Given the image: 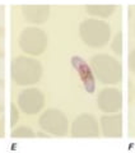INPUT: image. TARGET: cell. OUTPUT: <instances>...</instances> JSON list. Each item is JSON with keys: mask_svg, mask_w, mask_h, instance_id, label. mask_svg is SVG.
Segmentation results:
<instances>
[{"mask_svg": "<svg viewBox=\"0 0 135 153\" xmlns=\"http://www.w3.org/2000/svg\"><path fill=\"white\" fill-rule=\"evenodd\" d=\"M10 75L13 82L18 85H32L41 79L42 66L36 59L18 56L12 60Z\"/></svg>", "mask_w": 135, "mask_h": 153, "instance_id": "1", "label": "cell"}, {"mask_svg": "<svg viewBox=\"0 0 135 153\" xmlns=\"http://www.w3.org/2000/svg\"><path fill=\"white\" fill-rule=\"evenodd\" d=\"M79 36L84 45L93 49H101L110 41L111 27L99 18L84 19L79 25Z\"/></svg>", "mask_w": 135, "mask_h": 153, "instance_id": "2", "label": "cell"}, {"mask_svg": "<svg viewBox=\"0 0 135 153\" xmlns=\"http://www.w3.org/2000/svg\"><path fill=\"white\" fill-rule=\"evenodd\" d=\"M90 68L102 84H119L122 80L121 64L107 54H97L90 59Z\"/></svg>", "mask_w": 135, "mask_h": 153, "instance_id": "3", "label": "cell"}, {"mask_svg": "<svg viewBox=\"0 0 135 153\" xmlns=\"http://www.w3.org/2000/svg\"><path fill=\"white\" fill-rule=\"evenodd\" d=\"M18 44L23 52L32 56H37L46 50L47 36L41 28L27 27L19 35Z\"/></svg>", "mask_w": 135, "mask_h": 153, "instance_id": "4", "label": "cell"}, {"mask_svg": "<svg viewBox=\"0 0 135 153\" xmlns=\"http://www.w3.org/2000/svg\"><path fill=\"white\" fill-rule=\"evenodd\" d=\"M38 124L43 131L54 137H65L69 129V123L64 112L56 108H49L42 112L38 119Z\"/></svg>", "mask_w": 135, "mask_h": 153, "instance_id": "5", "label": "cell"}, {"mask_svg": "<svg viewBox=\"0 0 135 153\" xmlns=\"http://www.w3.org/2000/svg\"><path fill=\"white\" fill-rule=\"evenodd\" d=\"M17 103L23 114L35 115L42 110L43 105H45V97L40 89L27 88L21 91V93L18 94Z\"/></svg>", "mask_w": 135, "mask_h": 153, "instance_id": "6", "label": "cell"}, {"mask_svg": "<svg viewBox=\"0 0 135 153\" xmlns=\"http://www.w3.org/2000/svg\"><path fill=\"white\" fill-rule=\"evenodd\" d=\"M73 138H97L99 137V128L96 117L92 115L83 114L74 119L71 124Z\"/></svg>", "mask_w": 135, "mask_h": 153, "instance_id": "7", "label": "cell"}, {"mask_svg": "<svg viewBox=\"0 0 135 153\" xmlns=\"http://www.w3.org/2000/svg\"><path fill=\"white\" fill-rule=\"evenodd\" d=\"M97 106L102 112L115 114L120 112L122 108V93L121 91L113 87L105 88L97 96Z\"/></svg>", "mask_w": 135, "mask_h": 153, "instance_id": "8", "label": "cell"}, {"mask_svg": "<svg viewBox=\"0 0 135 153\" xmlns=\"http://www.w3.org/2000/svg\"><path fill=\"white\" fill-rule=\"evenodd\" d=\"M102 134L106 138H121L122 137V115L121 114H106L99 119Z\"/></svg>", "mask_w": 135, "mask_h": 153, "instance_id": "9", "label": "cell"}, {"mask_svg": "<svg viewBox=\"0 0 135 153\" xmlns=\"http://www.w3.org/2000/svg\"><path fill=\"white\" fill-rule=\"evenodd\" d=\"M71 65L74 66V69L78 71L82 82H83L84 89L88 93H93L96 89V79L93 76V70L92 68L87 64L84 59H82L80 56H73L71 57Z\"/></svg>", "mask_w": 135, "mask_h": 153, "instance_id": "10", "label": "cell"}, {"mask_svg": "<svg viewBox=\"0 0 135 153\" xmlns=\"http://www.w3.org/2000/svg\"><path fill=\"white\" fill-rule=\"evenodd\" d=\"M21 9L26 22L32 25H42L50 17L49 5H22Z\"/></svg>", "mask_w": 135, "mask_h": 153, "instance_id": "11", "label": "cell"}, {"mask_svg": "<svg viewBox=\"0 0 135 153\" xmlns=\"http://www.w3.org/2000/svg\"><path fill=\"white\" fill-rule=\"evenodd\" d=\"M84 9L94 18H108L116 10V5H85Z\"/></svg>", "mask_w": 135, "mask_h": 153, "instance_id": "12", "label": "cell"}, {"mask_svg": "<svg viewBox=\"0 0 135 153\" xmlns=\"http://www.w3.org/2000/svg\"><path fill=\"white\" fill-rule=\"evenodd\" d=\"M10 135H12V138H33L36 134L30 126L22 125V126H17V128L14 126Z\"/></svg>", "mask_w": 135, "mask_h": 153, "instance_id": "13", "label": "cell"}, {"mask_svg": "<svg viewBox=\"0 0 135 153\" xmlns=\"http://www.w3.org/2000/svg\"><path fill=\"white\" fill-rule=\"evenodd\" d=\"M111 49H112V51L116 55H119V56L122 55L124 46H122V33L121 32H119L117 35L113 37V41H112V44H111Z\"/></svg>", "mask_w": 135, "mask_h": 153, "instance_id": "14", "label": "cell"}, {"mask_svg": "<svg viewBox=\"0 0 135 153\" xmlns=\"http://www.w3.org/2000/svg\"><path fill=\"white\" fill-rule=\"evenodd\" d=\"M18 119H19V112L17 110V106L14 103L10 105V125L12 128L16 126V124L18 123Z\"/></svg>", "mask_w": 135, "mask_h": 153, "instance_id": "15", "label": "cell"}, {"mask_svg": "<svg viewBox=\"0 0 135 153\" xmlns=\"http://www.w3.org/2000/svg\"><path fill=\"white\" fill-rule=\"evenodd\" d=\"M4 105H5V83L0 79V112L4 111Z\"/></svg>", "mask_w": 135, "mask_h": 153, "instance_id": "16", "label": "cell"}, {"mask_svg": "<svg viewBox=\"0 0 135 153\" xmlns=\"http://www.w3.org/2000/svg\"><path fill=\"white\" fill-rule=\"evenodd\" d=\"M5 54V32L3 28H0V57Z\"/></svg>", "mask_w": 135, "mask_h": 153, "instance_id": "17", "label": "cell"}, {"mask_svg": "<svg viewBox=\"0 0 135 153\" xmlns=\"http://www.w3.org/2000/svg\"><path fill=\"white\" fill-rule=\"evenodd\" d=\"M129 69L133 74H135V49L129 54Z\"/></svg>", "mask_w": 135, "mask_h": 153, "instance_id": "18", "label": "cell"}, {"mask_svg": "<svg viewBox=\"0 0 135 153\" xmlns=\"http://www.w3.org/2000/svg\"><path fill=\"white\" fill-rule=\"evenodd\" d=\"M134 31H135V26H134Z\"/></svg>", "mask_w": 135, "mask_h": 153, "instance_id": "19", "label": "cell"}]
</instances>
